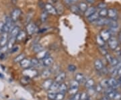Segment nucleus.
<instances>
[{"instance_id":"39448f33","label":"nucleus","mask_w":121,"mask_h":100,"mask_svg":"<svg viewBox=\"0 0 121 100\" xmlns=\"http://www.w3.org/2000/svg\"><path fill=\"white\" fill-rule=\"evenodd\" d=\"M26 32L28 33V34L32 35L34 34L35 33H36L38 31V28L37 26L35 25V24L32 23H30L26 26Z\"/></svg>"},{"instance_id":"423d86ee","label":"nucleus","mask_w":121,"mask_h":100,"mask_svg":"<svg viewBox=\"0 0 121 100\" xmlns=\"http://www.w3.org/2000/svg\"><path fill=\"white\" fill-rule=\"evenodd\" d=\"M44 9H45V11L47 12V13H49L51 15H56L57 12H56V9L55 7H54L52 4H46L44 5Z\"/></svg>"},{"instance_id":"72a5a7b5","label":"nucleus","mask_w":121,"mask_h":100,"mask_svg":"<svg viewBox=\"0 0 121 100\" xmlns=\"http://www.w3.org/2000/svg\"><path fill=\"white\" fill-rule=\"evenodd\" d=\"M78 87H70L69 89H68V93H69V95H72V96H74L75 95L76 93H78Z\"/></svg>"},{"instance_id":"5fc2aeb1","label":"nucleus","mask_w":121,"mask_h":100,"mask_svg":"<svg viewBox=\"0 0 121 100\" xmlns=\"http://www.w3.org/2000/svg\"><path fill=\"white\" fill-rule=\"evenodd\" d=\"M117 75H118L120 77H121V68L117 69Z\"/></svg>"},{"instance_id":"2eb2a0df","label":"nucleus","mask_w":121,"mask_h":100,"mask_svg":"<svg viewBox=\"0 0 121 100\" xmlns=\"http://www.w3.org/2000/svg\"><path fill=\"white\" fill-rule=\"evenodd\" d=\"M108 85H109V87H112L113 89H116L117 87L120 85V83L119 81H118L117 79L115 78H110L108 79Z\"/></svg>"},{"instance_id":"4468645a","label":"nucleus","mask_w":121,"mask_h":100,"mask_svg":"<svg viewBox=\"0 0 121 100\" xmlns=\"http://www.w3.org/2000/svg\"><path fill=\"white\" fill-rule=\"evenodd\" d=\"M20 67L23 68L24 69H28V68L31 67V61L30 59L26 58H24L20 62Z\"/></svg>"},{"instance_id":"a18cd8bd","label":"nucleus","mask_w":121,"mask_h":100,"mask_svg":"<svg viewBox=\"0 0 121 100\" xmlns=\"http://www.w3.org/2000/svg\"><path fill=\"white\" fill-rule=\"evenodd\" d=\"M99 50L100 52L104 55V56H106L107 54H108V52H107V50H106V48H105L104 46H101V47H99Z\"/></svg>"},{"instance_id":"dca6fc26","label":"nucleus","mask_w":121,"mask_h":100,"mask_svg":"<svg viewBox=\"0 0 121 100\" xmlns=\"http://www.w3.org/2000/svg\"><path fill=\"white\" fill-rule=\"evenodd\" d=\"M20 28L19 26H13V28L11 30V31L9 32V35H10V37H12V38H16V36L17 34H19V32H20Z\"/></svg>"},{"instance_id":"c03bdc74","label":"nucleus","mask_w":121,"mask_h":100,"mask_svg":"<svg viewBox=\"0 0 121 100\" xmlns=\"http://www.w3.org/2000/svg\"><path fill=\"white\" fill-rule=\"evenodd\" d=\"M5 24L2 21H0V35H1L3 33H4Z\"/></svg>"},{"instance_id":"0eeeda50","label":"nucleus","mask_w":121,"mask_h":100,"mask_svg":"<svg viewBox=\"0 0 121 100\" xmlns=\"http://www.w3.org/2000/svg\"><path fill=\"white\" fill-rule=\"evenodd\" d=\"M8 34L9 33L4 32L1 35V36H0V48L7 46V44H8L9 40Z\"/></svg>"},{"instance_id":"c756f323","label":"nucleus","mask_w":121,"mask_h":100,"mask_svg":"<svg viewBox=\"0 0 121 100\" xmlns=\"http://www.w3.org/2000/svg\"><path fill=\"white\" fill-rule=\"evenodd\" d=\"M96 42L98 44V45L99 46V47L104 46L105 41L102 39V38L99 35H98V36H96Z\"/></svg>"},{"instance_id":"4be33fe9","label":"nucleus","mask_w":121,"mask_h":100,"mask_svg":"<svg viewBox=\"0 0 121 100\" xmlns=\"http://www.w3.org/2000/svg\"><path fill=\"white\" fill-rule=\"evenodd\" d=\"M26 32L24 31L20 30L19 34L16 36V42H22L26 38Z\"/></svg>"},{"instance_id":"f03ea898","label":"nucleus","mask_w":121,"mask_h":100,"mask_svg":"<svg viewBox=\"0 0 121 100\" xmlns=\"http://www.w3.org/2000/svg\"><path fill=\"white\" fill-rule=\"evenodd\" d=\"M13 22L12 21V18L10 16H7L5 17V28H4V32L6 33H9V32L13 28L12 25H13Z\"/></svg>"},{"instance_id":"9b49d317","label":"nucleus","mask_w":121,"mask_h":100,"mask_svg":"<svg viewBox=\"0 0 121 100\" xmlns=\"http://www.w3.org/2000/svg\"><path fill=\"white\" fill-rule=\"evenodd\" d=\"M53 80H52L51 79H47L44 81L43 83H42V87L43 88V89L48 91L49 90V89L51 88L52 84L53 83Z\"/></svg>"},{"instance_id":"c9c22d12","label":"nucleus","mask_w":121,"mask_h":100,"mask_svg":"<svg viewBox=\"0 0 121 100\" xmlns=\"http://www.w3.org/2000/svg\"><path fill=\"white\" fill-rule=\"evenodd\" d=\"M64 98H65V93L58 92V93H56V96H55V100H63Z\"/></svg>"},{"instance_id":"f8f14e48","label":"nucleus","mask_w":121,"mask_h":100,"mask_svg":"<svg viewBox=\"0 0 121 100\" xmlns=\"http://www.w3.org/2000/svg\"><path fill=\"white\" fill-rule=\"evenodd\" d=\"M110 19L112 20H116L118 17V11L116 9L110 8L108 9V16Z\"/></svg>"},{"instance_id":"e2e57ef3","label":"nucleus","mask_w":121,"mask_h":100,"mask_svg":"<svg viewBox=\"0 0 121 100\" xmlns=\"http://www.w3.org/2000/svg\"><path fill=\"white\" fill-rule=\"evenodd\" d=\"M73 100V99H69V100Z\"/></svg>"},{"instance_id":"b1692460","label":"nucleus","mask_w":121,"mask_h":100,"mask_svg":"<svg viewBox=\"0 0 121 100\" xmlns=\"http://www.w3.org/2000/svg\"><path fill=\"white\" fill-rule=\"evenodd\" d=\"M78 8H79V12H83V13H85L86 11L87 10V9L88 8L87 5L85 2H81V3H79V5H78Z\"/></svg>"},{"instance_id":"3c124183","label":"nucleus","mask_w":121,"mask_h":100,"mask_svg":"<svg viewBox=\"0 0 121 100\" xmlns=\"http://www.w3.org/2000/svg\"><path fill=\"white\" fill-rule=\"evenodd\" d=\"M107 7V5L105 3H99V4L98 5V8L100 9H104V8H106Z\"/></svg>"},{"instance_id":"052dcab7","label":"nucleus","mask_w":121,"mask_h":100,"mask_svg":"<svg viewBox=\"0 0 121 100\" xmlns=\"http://www.w3.org/2000/svg\"><path fill=\"white\" fill-rule=\"evenodd\" d=\"M12 1H13V3L16 4V1H17V0H12Z\"/></svg>"},{"instance_id":"2f4dec72","label":"nucleus","mask_w":121,"mask_h":100,"mask_svg":"<svg viewBox=\"0 0 121 100\" xmlns=\"http://www.w3.org/2000/svg\"><path fill=\"white\" fill-rule=\"evenodd\" d=\"M43 49L44 48L43 47V46L41 44H36L33 46V50L36 53H39V52L43 50Z\"/></svg>"},{"instance_id":"cd10ccee","label":"nucleus","mask_w":121,"mask_h":100,"mask_svg":"<svg viewBox=\"0 0 121 100\" xmlns=\"http://www.w3.org/2000/svg\"><path fill=\"white\" fill-rule=\"evenodd\" d=\"M31 83V79L28 77H26V76H23V77L20 79V83L22 85H28Z\"/></svg>"},{"instance_id":"a211bd4d","label":"nucleus","mask_w":121,"mask_h":100,"mask_svg":"<svg viewBox=\"0 0 121 100\" xmlns=\"http://www.w3.org/2000/svg\"><path fill=\"white\" fill-rule=\"evenodd\" d=\"M96 12V8L91 6V7H89L87 9V10L86 11V12L84 13V16L87 18L88 17H90V16H91L93 13H94Z\"/></svg>"},{"instance_id":"58836bf2","label":"nucleus","mask_w":121,"mask_h":100,"mask_svg":"<svg viewBox=\"0 0 121 100\" xmlns=\"http://www.w3.org/2000/svg\"><path fill=\"white\" fill-rule=\"evenodd\" d=\"M116 93H117V92H116L115 90H113V91H112V92H109V93H106V96H107L110 100H111V99H114V96H115Z\"/></svg>"},{"instance_id":"a19ab883","label":"nucleus","mask_w":121,"mask_h":100,"mask_svg":"<svg viewBox=\"0 0 121 100\" xmlns=\"http://www.w3.org/2000/svg\"><path fill=\"white\" fill-rule=\"evenodd\" d=\"M100 85H102V87L104 89H106L107 87H109V85H108V79H104L103 81H102V82L100 83Z\"/></svg>"},{"instance_id":"e433bc0d","label":"nucleus","mask_w":121,"mask_h":100,"mask_svg":"<svg viewBox=\"0 0 121 100\" xmlns=\"http://www.w3.org/2000/svg\"><path fill=\"white\" fill-rule=\"evenodd\" d=\"M80 100H90V96L87 92H83L81 93Z\"/></svg>"},{"instance_id":"ddd939ff","label":"nucleus","mask_w":121,"mask_h":100,"mask_svg":"<svg viewBox=\"0 0 121 100\" xmlns=\"http://www.w3.org/2000/svg\"><path fill=\"white\" fill-rule=\"evenodd\" d=\"M75 79L79 84H80V83H85L87 80L86 76L83 74V73H77V74L75 75Z\"/></svg>"},{"instance_id":"7c9ffc66","label":"nucleus","mask_w":121,"mask_h":100,"mask_svg":"<svg viewBox=\"0 0 121 100\" xmlns=\"http://www.w3.org/2000/svg\"><path fill=\"white\" fill-rule=\"evenodd\" d=\"M99 17H106L108 16V9L106 8L100 9L98 11Z\"/></svg>"},{"instance_id":"412c9836","label":"nucleus","mask_w":121,"mask_h":100,"mask_svg":"<svg viewBox=\"0 0 121 100\" xmlns=\"http://www.w3.org/2000/svg\"><path fill=\"white\" fill-rule=\"evenodd\" d=\"M85 86L87 89H90V88H93L95 86V82L92 79H87L86 83H84Z\"/></svg>"},{"instance_id":"4c0bfd02","label":"nucleus","mask_w":121,"mask_h":100,"mask_svg":"<svg viewBox=\"0 0 121 100\" xmlns=\"http://www.w3.org/2000/svg\"><path fill=\"white\" fill-rule=\"evenodd\" d=\"M79 83L75 79L71 80L70 81V87H79Z\"/></svg>"},{"instance_id":"9d476101","label":"nucleus","mask_w":121,"mask_h":100,"mask_svg":"<svg viewBox=\"0 0 121 100\" xmlns=\"http://www.w3.org/2000/svg\"><path fill=\"white\" fill-rule=\"evenodd\" d=\"M54 62V59L53 58L51 57V56H47V57H45L44 59L42 60V65L44 67H51L53 64Z\"/></svg>"},{"instance_id":"a878e982","label":"nucleus","mask_w":121,"mask_h":100,"mask_svg":"<svg viewBox=\"0 0 121 100\" xmlns=\"http://www.w3.org/2000/svg\"><path fill=\"white\" fill-rule=\"evenodd\" d=\"M51 75V71L48 69H46L42 71L41 77L43 79H48Z\"/></svg>"},{"instance_id":"c85d7f7f","label":"nucleus","mask_w":121,"mask_h":100,"mask_svg":"<svg viewBox=\"0 0 121 100\" xmlns=\"http://www.w3.org/2000/svg\"><path fill=\"white\" fill-rule=\"evenodd\" d=\"M60 83H57L56 81H54L53 83L52 84L51 88L49 89V92H56V91H58L59 89V86Z\"/></svg>"},{"instance_id":"f704fd0d","label":"nucleus","mask_w":121,"mask_h":100,"mask_svg":"<svg viewBox=\"0 0 121 100\" xmlns=\"http://www.w3.org/2000/svg\"><path fill=\"white\" fill-rule=\"evenodd\" d=\"M30 61H31V67H36L40 65L39 59L36 58H32Z\"/></svg>"},{"instance_id":"6e6d98bb","label":"nucleus","mask_w":121,"mask_h":100,"mask_svg":"<svg viewBox=\"0 0 121 100\" xmlns=\"http://www.w3.org/2000/svg\"><path fill=\"white\" fill-rule=\"evenodd\" d=\"M86 1L87 3H88V4H93V3L95 2V0H86Z\"/></svg>"},{"instance_id":"f257e3e1","label":"nucleus","mask_w":121,"mask_h":100,"mask_svg":"<svg viewBox=\"0 0 121 100\" xmlns=\"http://www.w3.org/2000/svg\"><path fill=\"white\" fill-rule=\"evenodd\" d=\"M22 73L24 75V76L28 77L30 79L35 78L39 75V72L36 69H35L32 67H30L28 69H26L23 71Z\"/></svg>"},{"instance_id":"f3484780","label":"nucleus","mask_w":121,"mask_h":100,"mask_svg":"<svg viewBox=\"0 0 121 100\" xmlns=\"http://www.w3.org/2000/svg\"><path fill=\"white\" fill-rule=\"evenodd\" d=\"M66 78V73L65 72H61L59 74H58L55 77V81H56L57 83H61Z\"/></svg>"},{"instance_id":"6ab92c4d","label":"nucleus","mask_w":121,"mask_h":100,"mask_svg":"<svg viewBox=\"0 0 121 100\" xmlns=\"http://www.w3.org/2000/svg\"><path fill=\"white\" fill-rule=\"evenodd\" d=\"M99 17V13H98V12H95V13H93L91 16H90V17H88L87 19V21L90 23H94V22H95L98 18Z\"/></svg>"},{"instance_id":"6e6552de","label":"nucleus","mask_w":121,"mask_h":100,"mask_svg":"<svg viewBox=\"0 0 121 100\" xmlns=\"http://www.w3.org/2000/svg\"><path fill=\"white\" fill-rule=\"evenodd\" d=\"M99 36L102 38V39L105 42H106L112 37V33L110 32V30H102L100 32Z\"/></svg>"},{"instance_id":"393cba45","label":"nucleus","mask_w":121,"mask_h":100,"mask_svg":"<svg viewBox=\"0 0 121 100\" xmlns=\"http://www.w3.org/2000/svg\"><path fill=\"white\" fill-rule=\"evenodd\" d=\"M67 91H68V87H67V85L66 84L63 83H61L59 84V89H58V92L65 93V92H67Z\"/></svg>"},{"instance_id":"0e129e2a","label":"nucleus","mask_w":121,"mask_h":100,"mask_svg":"<svg viewBox=\"0 0 121 100\" xmlns=\"http://www.w3.org/2000/svg\"><path fill=\"white\" fill-rule=\"evenodd\" d=\"M120 85H121V83H120Z\"/></svg>"},{"instance_id":"1a4fd4ad","label":"nucleus","mask_w":121,"mask_h":100,"mask_svg":"<svg viewBox=\"0 0 121 100\" xmlns=\"http://www.w3.org/2000/svg\"><path fill=\"white\" fill-rule=\"evenodd\" d=\"M108 22H109V18L108 19H106L105 17H99L95 22H94V24H95L96 26H106L107 25L108 26Z\"/></svg>"},{"instance_id":"8fccbe9b","label":"nucleus","mask_w":121,"mask_h":100,"mask_svg":"<svg viewBox=\"0 0 121 100\" xmlns=\"http://www.w3.org/2000/svg\"><path fill=\"white\" fill-rule=\"evenodd\" d=\"M113 100H121V93H118V92H117L116 94H115V96H114V99H113Z\"/></svg>"},{"instance_id":"bb28decb","label":"nucleus","mask_w":121,"mask_h":100,"mask_svg":"<svg viewBox=\"0 0 121 100\" xmlns=\"http://www.w3.org/2000/svg\"><path fill=\"white\" fill-rule=\"evenodd\" d=\"M48 56V52L46 50H42L40 52H39V53H37V58L38 59H40L43 60L45 57H47Z\"/></svg>"},{"instance_id":"7ed1b4c3","label":"nucleus","mask_w":121,"mask_h":100,"mask_svg":"<svg viewBox=\"0 0 121 100\" xmlns=\"http://www.w3.org/2000/svg\"><path fill=\"white\" fill-rule=\"evenodd\" d=\"M21 15H22V10L20 9L16 8L12 12L10 17L12 18V21L13 22H15L19 20V18L21 16Z\"/></svg>"},{"instance_id":"49530a36","label":"nucleus","mask_w":121,"mask_h":100,"mask_svg":"<svg viewBox=\"0 0 121 100\" xmlns=\"http://www.w3.org/2000/svg\"><path fill=\"white\" fill-rule=\"evenodd\" d=\"M71 10L73 12V13H78L79 12V8L77 5H72L71 7Z\"/></svg>"},{"instance_id":"680f3d73","label":"nucleus","mask_w":121,"mask_h":100,"mask_svg":"<svg viewBox=\"0 0 121 100\" xmlns=\"http://www.w3.org/2000/svg\"><path fill=\"white\" fill-rule=\"evenodd\" d=\"M65 1H66L67 3H70V0H65Z\"/></svg>"},{"instance_id":"13d9d810","label":"nucleus","mask_w":121,"mask_h":100,"mask_svg":"<svg viewBox=\"0 0 121 100\" xmlns=\"http://www.w3.org/2000/svg\"><path fill=\"white\" fill-rule=\"evenodd\" d=\"M118 39H119V41L121 42V32L119 34V36H118Z\"/></svg>"},{"instance_id":"20e7f679","label":"nucleus","mask_w":121,"mask_h":100,"mask_svg":"<svg viewBox=\"0 0 121 100\" xmlns=\"http://www.w3.org/2000/svg\"><path fill=\"white\" fill-rule=\"evenodd\" d=\"M108 46L110 49L112 50H117L118 46V41L117 38L114 36H112L110 39L108 40Z\"/></svg>"},{"instance_id":"aec40b11","label":"nucleus","mask_w":121,"mask_h":100,"mask_svg":"<svg viewBox=\"0 0 121 100\" xmlns=\"http://www.w3.org/2000/svg\"><path fill=\"white\" fill-rule=\"evenodd\" d=\"M94 67H95V69L97 70V71H100L104 67L103 62L99 59L95 60V62H94Z\"/></svg>"},{"instance_id":"bf43d9fd","label":"nucleus","mask_w":121,"mask_h":100,"mask_svg":"<svg viewBox=\"0 0 121 100\" xmlns=\"http://www.w3.org/2000/svg\"><path fill=\"white\" fill-rule=\"evenodd\" d=\"M77 1H78V0H70V2H75Z\"/></svg>"},{"instance_id":"603ef678","label":"nucleus","mask_w":121,"mask_h":100,"mask_svg":"<svg viewBox=\"0 0 121 100\" xmlns=\"http://www.w3.org/2000/svg\"><path fill=\"white\" fill-rule=\"evenodd\" d=\"M80 96H81V93H78L75 95H74L73 97V100H80Z\"/></svg>"},{"instance_id":"ea45409f","label":"nucleus","mask_w":121,"mask_h":100,"mask_svg":"<svg viewBox=\"0 0 121 100\" xmlns=\"http://www.w3.org/2000/svg\"><path fill=\"white\" fill-rule=\"evenodd\" d=\"M55 96H56L55 92H49L48 93V99L50 100H55Z\"/></svg>"},{"instance_id":"de8ad7c7","label":"nucleus","mask_w":121,"mask_h":100,"mask_svg":"<svg viewBox=\"0 0 121 100\" xmlns=\"http://www.w3.org/2000/svg\"><path fill=\"white\" fill-rule=\"evenodd\" d=\"M67 69H68V70H69L70 72H74V71H76L77 67L75 65H69L68 66V67H67Z\"/></svg>"},{"instance_id":"79ce46f5","label":"nucleus","mask_w":121,"mask_h":100,"mask_svg":"<svg viewBox=\"0 0 121 100\" xmlns=\"http://www.w3.org/2000/svg\"><path fill=\"white\" fill-rule=\"evenodd\" d=\"M94 89H95V92L97 93H100L102 92L103 90V87H102V85L99 84V85H96L95 86H94Z\"/></svg>"},{"instance_id":"5701e85b","label":"nucleus","mask_w":121,"mask_h":100,"mask_svg":"<svg viewBox=\"0 0 121 100\" xmlns=\"http://www.w3.org/2000/svg\"><path fill=\"white\" fill-rule=\"evenodd\" d=\"M16 42V38H12V37H10L9 39L8 40V42L7 44V46L8 50H11L12 48H13L15 45V44Z\"/></svg>"},{"instance_id":"473e14b6","label":"nucleus","mask_w":121,"mask_h":100,"mask_svg":"<svg viewBox=\"0 0 121 100\" xmlns=\"http://www.w3.org/2000/svg\"><path fill=\"white\" fill-rule=\"evenodd\" d=\"M24 58H25V54L24 53H21V54H18L16 57H15V58L13 59V61H14V62H20Z\"/></svg>"},{"instance_id":"09e8293b","label":"nucleus","mask_w":121,"mask_h":100,"mask_svg":"<svg viewBox=\"0 0 121 100\" xmlns=\"http://www.w3.org/2000/svg\"><path fill=\"white\" fill-rule=\"evenodd\" d=\"M105 57H106V59L107 60V61H108L110 64L111 63V62H112V61L113 58H114V57H112V56H111L110 54H107L105 56Z\"/></svg>"},{"instance_id":"37998d69","label":"nucleus","mask_w":121,"mask_h":100,"mask_svg":"<svg viewBox=\"0 0 121 100\" xmlns=\"http://www.w3.org/2000/svg\"><path fill=\"white\" fill-rule=\"evenodd\" d=\"M48 17V14L47 12L45 11V12H43L42 14H41V20H42V22H45L46 20H47V19Z\"/></svg>"},{"instance_id":"4d7b16f0","label":"nucleus","mask_w":121,"mask_h":100,"mask_svg":"<svg viewBox=\"0 0 121 100\" xmlns=\"http://www.w3.org/2000/svg\"><path fill=\"white\" fill-rule=\"evenodd\" d=\"M100 100H110V99L108 98L107 96H104L103 97H102V98L100 99Z\"/></svg>"},{"instance_id":"864d4df0","label":"nucleus","mask_w":121,"mask_h":100,"mask_svg":"<svg viewBox=\"0 0 121 100\" xmlns=\"http://www.w3.org/2000/svg\"><path fill=\"white\" fill-rule=\"evenodd\" d=\"M18 49H19V48L17 47V46H13V48H12L11 50H10V51H11V53H14V52H17V50H18Z\"/></svg>"}]
</instances>
